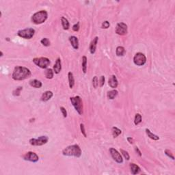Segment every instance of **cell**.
Returning <instances> with one entry per match:
<instances>
[{
    "label": "cell",
    "mask_w": 175,
    "mask_h": 175,
    "mask_svg": "<svg viewBox=\"0 0 175 175\" xmlns=\"http://www.w3.org/2000/svg\"><path fill=\"white\" fill-rule=\"evenodd\" d=\"M31 75V71L26 67L17 66L14 69L12 77L14 80L22 81L27 79Z\"/></svg>",
    "instance_id": "6da1fadb"
},
{
    "label": "cell",
    "mask_w": 175,
    "mask_h": 175,
    "mask_svg": "<svg viewBox=\"0 0 175 175\" xmlns=\"http://www.w3.org/2000/svg\"><path fill=\"white\" fill-rule=\"evenodd\" d=\"M62 154L64 156L75 157H80L81 155V150L80 147L77 144L70 145L67 146L62 150Z\"/></svg>",
    "instance_id": "7a4b0ae2"
},
{
    "label": "cell",
    "mask_w": 175,
    "mask_h": 175,
    "mask_svg": "<svg viewBox=\"0 0 175 175\" xmlns=\"http://www.w3.org/2000/svg\"><path fill=\"white\" fill-rule=\"evenodd\" d=\"M48 17V14L47 11H40L34 13L32 17V21L34 24L38 25L43 23L47 20Z\"/></svg>",
    "instance_id": "3957f363"
},
{
    "label": "cell",
    "mask_w": 175,
    "mask_h": 175,
    "mask_svg": "<svg viewBox=\"0 0 175 175\" xmlns=\"http://www.w3.org/2000/svg\"><path fill=\"white\" fill-rule=\"evenodd\" d=\"M70 100L76 111L78 112L79 114L81 115L83 114V102L80 97L76 96L74 97H70Z\"/></svg>",
    "instance_id": "277c9868"
},
{
    "label": "cell",
    "mask_w": 175,
    "mask_h": 175,
    "mask_svg": "<svg viewBox=\"0 0 175 175\" xmlns=\"http://www.w3.org/2000/svg\"><path fill=\"white\" fill-rule=\"evenodd\" d=\"M35 34V30L33 28H26L21 29L17 32V35L25 39H31Z\"/></svg>",
    "instance_id": "5b68a950"
},
{
    "label": "cell",
    "mask_w": 175,
    "mask_h": 175,
    "mask_svg": "<svg viewBox=\"0 0 175 175\" xmlns=\"http://www.w3.org/2000/svg\"><path fill=\"white\" fill-rule=\"evenodd\" d=\"M33 62L36 66L41 68H47L50 64L49 59H48L47 58H44V57L34 58Z\"/></svg>",
    "instance_id": "8992f818"
},
{
    "label": "cell",
    "mask_w": 175,
    "mask_h": 175,
    "mask_svg": "<svg viewBox=\"0 0 175 175\" xmlns=\"http://www.w3.org/2000/svg\"><path fill=\"white\" fill-rule=\"evenodd\" d=\"M49 138L46 136H40L38 138H32L29 140V144L32 146H43L47 143Z\"/></svg>",
    "instance_id": "52a82bcc"
},
{
    "label": "cell",
    "mask_w": 175,
    "mask_h": 175,
    "mask_svg": "<svg viewBox=\"0 0 175 175\" xmlns=\"http://www.w3.org/2000/svg\"><path fill=\"white\" fill-rule=\"evenodd\" d=\"M146 62V56L142 53H137L133 58L134 64L137 66H143Z\"/></svg>",
    "instance_id": "ba28073f"
},
{
    "label": "cell",
    "mask_w": 175,
    "mask_h": 175,
    "mask_svg": "<svg viewBox=\"0 0 175 175\" xmlns=\"http://www.w3.org/2000/svg\"><path fill=\"white\" fill-rule=\"evenodd\" d=\"M23 158L24 160L29 161L31 162H37L39 160V157L38 156L37 154L34 152H28L25 153L23 156Z\"/></svg>",
    "instance_id": "9c48e42d"
},
{
    "label": "cell",
    "mask_w": 175,
    "mask_h": 175,
    "mask_svg": "<svg viewBox=\"0 0 175 175\" xmlns=\"http://www.w3.org/2000/svg\"><path fill=\"white\" fill-rule=\"evenodd\" d=\"M116 33L123 36L127 33V25L124 23H118L116 27Z\"/></svg>",
    "instance_id": "30bf717a"
},
{
    "label": "cell",
    "mask_w": 175,
    "mask_h": 175,
    "mask_svg": "<svg viewBox=\"0 0 175 175\" xmlns=\"http://www.w3.org/2000/svg\"><path fill=\"white\" fill-rule=\"evenodd\" d=\"M109 152H110V154H111L112 158L116 162L118 163H122L123 162V159L121 155L120 154L119 152L117 150H116L115 148H111L109 149Z\"/></svg>",
    "instance_id": "8fae6325"
},
{
    "label": "cell",
    "mask_w": 175,
    "mask_h": 175,
    "mask_svg": "<svg viewBox=\"0 0 175 175\" xmlns=\"http://www.w3.org/2000/svg\"><path fill=\"white\" fill-rule=\"evenodd\" d=\"M108 84L111 88H117L118 85V82L117 78L115 75H111L109 79V81H108Z\"/></svg>",
    "instance_id": "7c38bea8"
},
{
    "label": "cell",
    "mask_w": 175,
    "mask_h": 175,
    "mask_svg": "<svg viewBox=\"0 0 175 175\" xmlns=\"http://www.w3.org/2000/svg\"><path fill=\"white\" fill-rule=\"evenodd\" d=\"M61 70H62V62L60 58H58L54 66V71L56 74H58L60 73Z\"/></svg>",
    "instance_id": "4fadbf2b"
},
{
    "label": "cell",
    "mask_w": 175,
    "mask_h": 175,
    "mask_svg": "<svg viewBox=\"0 0 175 175\" xmlns=\"http://www.w3.org/2000/svg\"><path fill=\"white\" fill-rule=\"evenodd\" d=\"M69 41H70L71 45L73 46V47L75 49H78L79 48V40L78 38L75 36H72L69 37Z\"/></svg>",
    "instance_id": "5bb4252c"
},
{
    "label": "cell",
    "mask_w": 175,
    "mask_h": 175,
    "mask_svg": "<svg viewBox=\"0 0 175 175\" xmlns=\"http://www.w3.org/2000/svg\"><path fill=\"white\" fill-rule=\"evenodd\" d=\"M98 40L99 38L96 36V37L93 39V40L91 42L90 45V52L92 54H94L96 52V49H97V45L98 43Z\"/></svg>",
    "instance_id": "9a60e30c"
},
{
    "label": "cell",
    "mask_w": 175,
    "mask_h": 175,
    "mask_svg": "<svg viewBox=\"0 0 175 175\" xmlns=\"http://www.w3.org/2000/svg\"><path fill=\"white\" fill-rule=\"evenodd\" d=\"M53 92L52 91H46L42 95L41 97V101H44V102H46V101H48L49 100L52 99V97H53Z\"/></svg>",
    "instance_id": "2e32d148"
},
{
    "label": "cell",
    "mask_w": 175,
    "mask_h": 175,
    "mask_svg": "<svg viewBox=\"0 0 175 175\" xmlns=\"http://www.w3.org/2000/svg\"><path fill=\"white\" fill-rule=\"evenodd\" d=\"M130 170L132 174H137L140 172V167L135 163H130Z\"/></svg>",
    "instance_id": "e0dca14e"
},
{
    "label": "cell",
    "mask_w": 175,
    "mask_h": 175,
    "mask_svg": "<svg viewBox=\"0 0 175 175\" xmlns=\"http://www.w3.org/2000/svg\"><path fill=\"white\" fill-rule=\"evenodd\" d=\"M29 85L35 88H40L43 86V84L40 81L37 80V79H32L29 81Z\"/></svg>",
    "instance_id": "ac0fdd59"
},
{
    "label": "cell",
    "mask_w": 175,
    "mask_h": 175,
    "mask_svg": "<svg viewBox=\"0 0 175 175\" xmlns=\"http://www.w3.org/2000/svg\"><path fill=\"white\" fill-rule=\"evenodd\" d=\"M68 82H69V87L70 88H73L75 85V79L74 77L73 73L69 72L68 73Z\"/></svg>",
    "instance_id": "d6986e66"
},
{
    "label": "cell",
    "mask_w": 175,
    "mask_h": 175,
    "mask_svg": "<svg viewBox=\"0 0 175 175\" xmlns=\"http://www.w3.org/2000/svg\"><path fill=\"white\" fill-rule=\"evenodd\" d=\"M61 21H62V27H63V29H65V30H67V29H69L70 24H69V22L67 20V19H66L64 17H62L61 18Z\"/></svg>",
    "instance_id": "ffe728a7"
},
{
    "label": "cell",
    "mask_w": 175,
    "mask_h": 175,
    "mask_svg": "<svg viewBox=\"0 0 175 175\" xmlns=\"http://www.w3.org/2000/svg\"><path fill=\"white\" fill-rule=\"evenodd\" d=\"M145 131H146V134H147L148 137H149L150 139H152V140H158L159 139V136H157V135H155V134L152 133V132L150 131V130L148 129H146Z\"/></svg>",
    "instance_id": "44dd1931"
},
{
    "label": "cell",
    "mask_w": 175,
    "mask_h": 175,
    "mask_svg": "<svg viewBox=\"0 0 175 175\" xmlns=\"http://www.w3.org/2000/svg\"><path fill=\"white\" fill-rule=\"evenodd\" d=\"M118 91L116 90H112L109 91L107 94V97L109 99H114L118 95Z\"/></svg>",
    "instance_id": "7402d4cb"
},
{
    "label": "cell",
    "mask_w": 175,
    "mask_h": 175,
    "mask_svg": "<svg viewBox=\"0 0 175 175\" xmlns=\"http://www.w3.org/2000/svg\"><path fill=\"white\" fill-rule=\"evenodd\" d=\"M116 54L117 55V56H124V54H125V49L123 47L119 46L116 48Z\"/></svg>",
    "instance_id": "603a6c76"
},
{
    "label": "cell",
    "mask_w": 175,
    "mask_h": 175,
    "mask_svg": "<svg viewBox=\"0 0 175 175\" xmlns=\"http://www.w3.org/2000/svg\"><path fill=\"white\" fill-rule=\"evenodd\" d=\"M45 75L46 78L51 79L54 77V71L51 68H47V69H46Z\"/></svg>",
    "instance_id": "cb8c5ba5"
},
{
    "label": "cell",
    "mask_w": 175,
    "mask_h": 175,
    "mask_svg": "<svg viewBox=\"0 0 175 175\" xmlns=\"http://www.w3.org/2000/svg\"><path fill=\"white\" fill-rule=\"evenodd\" d=\"M111 131H112V135H113L114 138H117L118 136L120 135L122 133V131L120 129H119L118 128L115 127H114L111 129Z\"/></svg>",
    "instance_id": "d4e9b609"
},
{
    "label": "cell",
    "mask_w": 175,
    "mask_h": 175,
    "mask_svg": "<svg viewBox=\"0 0 175 175\" xmlns=\"http://www.w3.org/2000/svg\"><path fill=\"white\" fill-rule=\"evenodd\" d=\"M82 70L84 73H86L87 71V58L86 56L82 57Z\"/></svg>",
    "instance_id": "484cf974"
},
{
    "label": "cell",
    "mask_w": 175,
    "mask_h": 175,
    "mask_svg": "<svg viewBox=\"0 0 175 175\" xmlns=\"http://www.w3.org/2000/svg\"><path fill=\"white\" fill-rule=\"evenodd\" d=\"M141 122H142V116L140 115V114H136L135 119H134V123L136 125H138Z\"/></svg>",
    "instance_id": "4316f807"
},
{
    "label": "cell",
    "mask_w": 175,
    "mask_h": 175,
    "mask_svg": "<svg viewBox=\"0 0 175 175\" xmlns=\"http://www.w3.org/2000/svg\"><path fill=\"white\" fill-rule=\"evenodd\" d=\"M22 90H23V87H18V88H17L15 89V90L13 91V95H14V96H19V95H21V92Z\"/></svg>",
    "instance_id": "83f0119b"
},
{
    "label": "cell",
    "mask_w": 175,
    "mask_h": 175,
    "mask_svg": "<svg viewBox=\"0 0 175 175\" xmlns=\"http://www.w3.org/2000/svg\"><path fill=\"white\" fill-rule=\"evenodd\" d=\"M40 43H41L44 46H45V47H48V46L50 45V41L47 38H43V39L40 40Z\"/></svg>",
    "instance_id": "f1b7e54d"
},
{
    "label": "cell",
    "mask_w": 175,
    "mask_h": 175,
    "mask_svg": "<svg viewBox=\"0 0 175 175\" xmlns=\"http://www.w3.org/2000/svg\"><path fill=\"white\" fill-rule=\"evenodd\" d=\"M92 85L93 87L95 88H97L99 85V80H98V77L97 76H95L92 79Z\"/></svg>",
    "instance_id": "f546056e"
},
{
    "label": "cell",
    "mask_w": 175,
    "mask_h": 175,
    "mask_svg": "<svg viewBox=\"0 0 175 175\" xmlns=\"http://www.w3.org/2000/svg\"><path fill=\"white\" fill-rule=\"evenodd\" d=\"M120 152H121L122 155H123V157H125V159H126L127 160H129L130 156H129V153H128L127 151L122 150V149H120Z\"/></svg>",
    "instance_id": "4dcf8cb0"
},
{
    "label": "cell",
    "mask_w": 175,
    "mask_h": 175,
    "mask_svg": "<svg viewBox=\"0 0 175 175\" xmlns=\"http://www.w3.org/2000/svg\"><path fill=\"white\" fill-rule=\"evenodd\" d=\"M165 154L168 157H170V158H171L172 159H173V160L174 159V157L173 156L172 153V152H171L170 150H168V149H166V150H165Z\"/></svg>",
    "instance_id": "1f68e13d"
},
{
    "label": "cell",
    "mask_w": 175,
    "mask_h": 175,
    "mask_svg": "<svg viewBox=\"0 0 175 175\" xmlns=\"http://www.w3.org/2000/svg\"><path fill=\"white\" fill-rule=\"evenodd\" d=\"M109 25H110V24H109V22L107 21H105L102 23L101 27H102L103 29H107V28L109 27Z\"/></svg>",
    "instance_id": "d6a6232c"
},
{
    "label": "cell",
    "mask_w": 175,
    "mask_h": 175,
    "mask_svg": "<svg viewBox=\"0 0 175 175\" xmlns=\"http://www.w3.org/2000/svg\"><path fill=\"white\" fill-rule=\"evenodd\" d=\"M105 77L103 76V75H102V76H101V78H100V81H99V86H100V87H103V85L105 84Z\"/></svg>",
    "instance_id": "836d02e7"
},
{
    "label": "cell",
    "mask_w": 175,
    "mask_h": 175,
    "mask_svg": "<svg viewBox=\"0 0 175 175\" xmlns=\"http://www.w3.org/2000/svg\"><path fill=\"white\" fill-rule=\"evenodd\" d=\"M80 129H81V133H82V134L84 135V136L85 138H86V131H85V127H84V125H83V124H81L80 125Z\"/></svg>",
    "instance_id": "e575fe53"
},
{
    "label": "cell",
    "mask_w": 175,
    "mask_h": 175,
    "mask_svg": "<svg viewBox=\"0 0 175 175\" xmlns=\"http://www.w3.org/2000/svg\"><path fill=\"white\" fill-rule=\"evenodd\" d=\"M79 29V23L77 22L76 24H75V25L73 26V30L75 32H78Z\"/></svg>",
    "instance_id": "d590c367"
},
{
    "label": "cell",
    "mask_w": 175,
    "mask_h": 175,
    "mask_svg": "<svg viewBox=\"0 0 175 175\" xmlns=\"http://www.w3.org/2000/svg\"><path fill=\"white\" fill-rule=\"evenodd\" d=\"M60 110L62 111V115H63L64 118H66L67 116V111H66V109L64 107H60Z\"/></svg>",
    "instance_id": "8d00e7d4"
},
{
    "label": "cell",
    "mask_w": 175,
    "mask_h": 175,
    "mask_svg": "<svg viewBox=\"0 0 175 175\" xmlns=\"http://www.w3.org/2000/svg\"><path fill=\"white\" fill-rule=\"evenodd\" d=\"M135 150H136V153L139 155L140 157H142V153H141V152H140V150H139V148H138V147H135Z\"/></svg>",
    "instance_id": "74e56055"
},
{
    "label": "cell",
    "mask_w": 175,
    "mask_h": 175,
    "mask_svg": "<svg viewBox=\"0 0 175 175\" xmlns=\"http://www.w3.org/2000/svg\"><path fill=\"white\" fill-rule=\"evenodd\" d=\"M127 141L129 142L130 144H133V139L132 138H131V137H129V138H127Z\"/></svg>",
    "instance_id": "f35d334b"
},
{
    "label": "cell",
    "mask_w": 175,
    "mask_h": 175,
    "mask_svg": "<svg viewBox=\"0 0 175 175\" xmlns=\"http://www.w3.org/2000/svg\"><path fill=\"white\" fill-rule=\"evenodd\" d=\"M3 56V52H1V57H2Z\"/></svg>",
    "instance_id": "ab89813d"
}]
</instances>
